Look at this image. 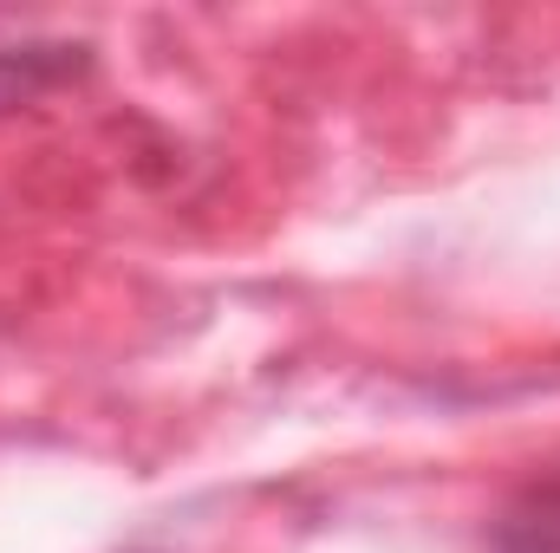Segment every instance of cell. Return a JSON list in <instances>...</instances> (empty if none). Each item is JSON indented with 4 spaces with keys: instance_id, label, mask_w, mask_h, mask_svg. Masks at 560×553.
<instances>
[{
    "instance_id": "6da1fadb",
    "label": "cell",
    "mask_w": 560,
    "mask_h": 553,
    "mask_svg": "<svg viewBox=\"0 0 560 553\" xmlns=\"http://www.w3.org/2000/svg\"><path fill=\"white\" fill-rule=\"evenodd\" d=\"M495 553H560V475L528 482L502 521H495Z\"/></svg>"
}]
</instances>
